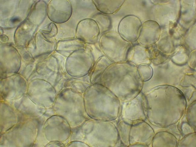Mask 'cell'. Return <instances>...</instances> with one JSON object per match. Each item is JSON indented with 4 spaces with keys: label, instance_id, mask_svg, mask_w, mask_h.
Listing matches in <instances>:
<instances>
[{
    "label": "cell",
    "instance_id": "1",
    "mask_svg": "<svg viewBox=\"0 0 196 147\" xmlns=\"http://www.w3.org/2000/svg\"><path fill=\"white\" fill-rule=\"evenodd\" d=\"M143 83L138 66L128 61L109 66L102 75L100 83L123 102L136 97L143 88Z\"/></svg>",
    "mask_w": 196,
    "mask_h": 147
},
{
    "label": "cell",
    "instance_id": "2",
    "mask_svg": "<svg viewBox=\"0 0 196 147\" xmlns=\"http://www.w3.org/2000/svg\"><path fill=\"white\" fill-rule=\"evenodd\" d=\"M86 112L91 119L114 121L119 119L121 102L101 83H91L83 94Z\"/></svg>",
    "mask_w": 196,
    "mask_h": 147
},
{
    "label": "cell",
    "instance_id": "3",
    "mask_svg": "<svg viewBox=\"0 0 196 147\" xmlns=\"http://www.w3.org/2000/svg\"><path fill=\"white\" fill-rule=\"evenodd\" d=\"M73 129L72 140L83 141L90 147L119 146L117 127L111 121L90 118Z\"/></svg>",
    "mask_w": 196,
    "mask_h": 147
},
{
    "label": "cell",
    "instance_id": "4",
    "mask_svg": "<svg viewBox=\"0 0 196 147\" xmlns=\"http://www.w3.org/2000/svg\"><path fill=\"white\" fill-rule=\"evenodd\" d=\"M55 106L57 109L62 108L63 115L73 128L90 119L85 110L83 94L71 88L65 89L58 95Z\"/></svg>",
    "mask_w": 196,
    "mask_h": 147
},
{
    "label": "cell",
    "instance_id": "5",
    "mask_svg": "<svg viewBox=\"0 0 196 147\" xmlns=\"http://www.w3.org/2000/svg\"><path fill=\"white\" fill-rule=\"evenodd\" d=\"M98 44L103 55L113 63L128 61L132 49L129 42L114 31H109L102 34Z\"/></svg>",
    "mask_w": 196,
    "mask_h": 147
},
{
    "label": "cell",
    "instance_id": "6",
    "mask_svg": "<svg viewBox=\"0 0 196 147\" xmlns=\"http://www.w3.org/2000/svg\"><path fill=\"white\" fill-rule=\"evenodd\" d=\"M95 60L90 44L85 48L76 51L68 56L65 68L70 76L81 77L89 74Z\"/></svg>",
    "mask_w": 196,
    "mask_h": 147
},
{
    "label": "cell",
    "instance_id": "7",
    "mask_svg": "<svg viewBox=\"0 0 196 147\" xmlns=\"http://www.w3.org/2000/svg\"><path fill=\"white\" fill-rule=\"evenodd\" d=\"M100 32L96 21L92 18L81 20L76 28L75 38L86 44H94L97 42Z\"/></svg>",
    "mask_w": 196,
    "mask_h": 147
},
{
    "label": "cell",
    "instance_id": "8",
    "mask_svg": "<svg viewBox=\"0 0 196 147\" xmlns=\"http://www.w3.org/2000/svg\"><path fill=\"white\" fill-rule=\"evenodd\" d=\"M140 26V22L137 18L131 16H126L119 23L118 33L128 41L133 42L137 39Z\"/></svg>",
    "mask_w": 196,
    "mask_h": 147
},
{
    "label": "cell",
    "instance_id": "9",
    "mask_svg": "<svg viewBox=\"0 0 196 147\" xmlns=\"http://www.w3.org/2000/svg\"><path fill=\"white\" fill-rule=\"evenodd\" d=\"M58 4L55 5L51 3L49 7V13L50 17L55 21L59 22H65L71 17L73 8L71 3L68 1H65L63 4Z\"/></svg>",
    "mask_w": 196,
    "mask_h": 147
},
{
    "label": "cell",
    "instance_id": "10",
    "mask_svg": "<svg viewBox=\"0 0 196 147\" xmlns=\"http://www.w3.org/2000/svg\"><path fill=\"white\" fill-rule=\"evenodd\" d=\"M100 13L109 15L117 12L124 5V0H93L92 1Z\"/></svg>",
    "mask_w": 196,
    "mask_h": 147
},
{
    "label": "cell",
    "instance_id": "11",
    "mask_svg": "<svg viewBox=\"0 0 196 147\" xmlns=\"http://www.w3.org/2000/svg\"><path fill=\"white\" fill-rule=\"evenodd\" d=\"M86 45V43L75 37L71 38L60 42L56 50L60 53L68 56L76 51L85 48Z\"/></svg>",
    "mask_w": 196,
    "mask_h": 147
},
{
    "label": "cell",
    "instance_id": "12",
    "mask_svg": "<svg viewBox=\"0 0 196 147\" xmlns=\"http://www.w3.org/2000/svg\"><path fill=\"white\" fill-rule=\"evenodd\" d=\"M113 63L104 55L99 58L95 61L89 73L91 83H100L101 77L104 72Z\"/></svg>",
    "mask_w": 196,
    "mask_h": 147
},
{
    "label": "cell",
    "instance_id": "13",
    "mask_svg": "<svg viewBox=\"0 0 196 147\" xmlns=\"http://www.w3.org/2000/svg\"><path fill=\"white\" fill-rule=\"evenodd\" d=\"M91 84L89 74L81 77L70 76L67 87L83 94L87 87Z\"/></svg>",
    "mask_w": 196,
    "mask_h": 147
},
{
    "label": "cell",
    "instance_id": "14",
    "mask_svg": "<svg viewBox=\"0 0 196 147\" xmlns=\"http://www.w3.org/2000/svg\"><path fill=\"white\" fill-rule=\"evenodd\" d=\"M153 25L152 22L150 21H146L143 24L138 39L141 44L149 45L153 43Z\"/></svg>",
    "mask_w": 196,
    "mask_h": 147
},
{
    "label": "cell",
    "instance_id": "15",
    "mask_svg": "<svg viewBox=\"0 0 196 147\" xmlns=\"http://www.w3.org/2000/svg\"><path fill=\"white\" fill-rule=\"evenodd\" d=\"M149 53L147 49L139 45L132 48V50L128 61L134 63L141 64L145 62L149 58Z\"/></svg>",
    "mask_w": 196,
    "mask_h": 147
},
{
    "label": "cell",
    "instance_id": "16",
    "mask_svg": "<svg viewBox=\"0 0 196 147\" xmlns=\"http://www.w3.org/2000/svg\"><path fill=\"white\" fill-rule=\"evenodd\" d=\"M97 23L100 33L103 34L109 31L112 28V21L109 15H106L100 12L94 15L92 17Z\"/></svg>",
    "mask_w": 196,
    "mask_h": 147
},
{
    "label": "cell",
    "instance_id": "17",
    "mask_svg": "<svg viewBox=\"0 0 196 147\" xmlns=\"http://www.w3.org/2000/svg\"><path fill=\"white\" fill-rule=\"evenodd\" d=\"M138 68L144 82L147 81L152 78L153 72L150 66L145 64H142L139 65Z\"/></svg>",
    "mask_w": 196,
    "mask_h": 147
},
{
    "label": "cell",
    "instance_id": "18",
    "mask_svg": "<svg viewBox=\"0 0 196 147\" xmlns=\"http://www.w3.org/2000/svg\"><path fill=\"white\" fill-rule=\"evenodd\" d=\"M68 147H90V146L87 144L83 141L74 140L71 142L67 145Z\"/></svg>",
    "mask_w": 196,
    "mask_h": 147
},
{
    "label": "cell",
    "instance_id": "19",
    "mask_svg": "<svg viewBox=\"0 0 196 147\" xmlns=\"http://www.w3.org/2000/svg\"><path fill=\"white\" fill-rule=\"evenodd\" d=\"M20 21V20L18 18H14L11 20V22L12 23H15Z\"/></svg>",
    "mask_w": 196,
    "mask_h": 147
},
{
    "label": "cell",
    "instance_id": "20",
    "mask_svg": "<svg viewBox=\"0 0 196 147\" xmlns=\"http://www.w3.org/2000/svg\"><path fill=\"white\" fill-rule=\"evenodd\" d=\"M173 32L172 30H171L170 32V34H173Z\"/></svg>",
    "mask_w": 196,
    "mask_h": 147
}]
</instances>
